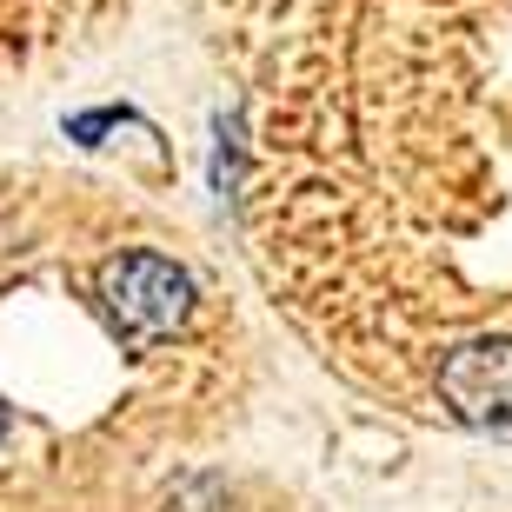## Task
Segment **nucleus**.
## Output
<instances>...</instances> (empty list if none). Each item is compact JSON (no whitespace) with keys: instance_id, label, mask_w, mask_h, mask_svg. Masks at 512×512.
Here are the masks:
<instances>
[{"instance_id":"f257e3e1","label":"nucleus","mask_w":512,"mask_h":512,"mask_svg":"<svg viewBox=\"0 0 512 512\" xmlns=\"http://www.w3.org/2000/svg\"><path fill=\"white\" fill-rule=\"evenodd\" d=\"M439 406L466 426H512V340H473L439 360Z\"/></svg>"}]
</instances>
